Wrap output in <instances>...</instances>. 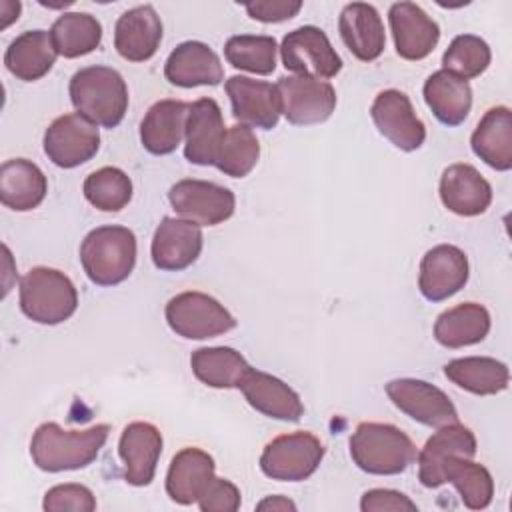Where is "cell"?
<instances>
[{
  "label": "cell",
  "mask_w": 512,
  "mask_h": 512,
  "mask_svg": "<svg viewBox=\"0 0 512 512\" xmlns=\"http://www.w3.org/2000/svg\"><path fill=\"white\" fill-rule=\"evenodd\" d=\"M108 434V424H96L84 430H64L56 422H44L32 434L30 456L44 472L80 470L98 458Z\"/></svg>",
  "instance_id": "cell-1"
},
{
  "label": "cell",
  "mask_w": 512,
  "mask_h": 512,
  "mask_svg": "<svg viewBox=\"0 0 512 512\" xmlns=\"http://www.w3.org/2000/svg\"><path fill=\"white\" fill-rule=\"evenodd\" d=\"M68 94L76 112L96 126L116 128L128 110V86L110 66L80 68L70 78Z\"/></svg>",
  "instance_id": "cell-2"
},
{
  "label": "cell",
  "mask_w": 512,
  "mask_h": 512,
  "mask_svg": "<svg viewBox=\"0 0 512 512\" xmlns=\"http://www.w3.org/2000/svg\"><path fill=\"white\" fill-rule=\"evenodd\" d=\"M350 456L354 464L376 476L404 472L416 460L412 438L394 424L360 422L350 436Z\"/></svg>",
  "instance_id": "cell-3"
},
{
  "label": "cell",
  "mask_w": 512,
  "mask_h": 512,
  "mask_svg": "<svg viewBox=\"0 0 512 512\" xmlns=\"http://www.w3.org/2000/svg\"><path fill=\"white\" fill-rule=\"evenodd\" d=\"M80 262L90 282L116 286L124 282L136 264V236L126 226H98L80 244Z\"/></svg>",
  "instance_id": "cell-4"
},
{
  "label": "cell",
  "mask_w": 512,
  "mask_h": 512,
  "mask_svg": "<svg viewBox=\"0 0 512 512\" xmlns=\"http://www.w3.org/2000/svg\"><path fill=\"white\" fill-rule=\"evenodd\" d=\"M78 308V292L72 280L48 266H36L20 278V310L38 324L66 322Z\"/></svg>",
  "instance_id": "cell-5"
},
{
  "label": "cell",
  "mask_w": 512,
  "mask_h": 512,
  "mask_svg": "<svg viewBox=\"0 0 512 512\" xmlns=\"http://www.w3.org/2000/svg\"><path fill=\"white\" fill-rule=\"evenodd\" d=\"M172 332L188 340H206L236 328V318L216 298L188 290L172 296L164 308Z\"/></svg>",
  "instance_id": "cell-6"
},
{
  "label": "cell",
  "mask_w": 512,
  "mask_h": 512,
  "mask_svg": "<svg viewBox=\"0 0 512 512\" xmlns=\"http://www.w3.org/2000/svg\"><path fill=\"white\" fill-rule=\"evenodd\" d=\"M324 458V446L312 432L300 430L276 436L260 454V470L280 482L310 478Z\"/></svg>",
  "instance_id": "cell-7"
},
{
  "label": "cell",
  "mask_w": 512,
  "mask_h": 512,
  "mask_svg": "<svg viewBox=\"0 0 512 512\" xmlns=\"http://www.w3.org/2000/svg\"><path fill=\"white\" fill-rule=\"evenodd\" d=\"M286 70L310 78H334L342 70V58L318 26H300L288 32L280 44Z\"/></svg>",
  "instance_id": "cell-8"
},
{
  "label": "cell",
  "mask_w": 512,
  "mask_h": 512,
  "mask_svg": "<svg viewBox=\"0 0 512 512\" xmlns=\"http://www.w3.org/2000/svg\"><path fill=\"white\" fill-rule=\"evenodd\" d=\"M168 200L176 214L198 226H216L234 214V192L206 180L184 178L170 186Z\"/></svg>",
  "instance_id": "cell-9"
},
{
  "label": "cell",
  "mask_w": 512,
  "mask_h": 512,
  "mask_svg": "<svg viewBox=\"0 0 512 512\" xmlns=\"http://www.w3.org/2000/svg\"><path fill=\"white\" fill-rule=\"evenodd\" d=\"M282 114L290 124L308 126L328 120L336 108V90L330 82L310 76H282L276 82Z\"/></svg>",
  "instance_id": "cell-10"
},
{
  "label": "cell",
  "mask_w": 512,
  "mask_h": 512,
  "mask_svg": "<svg viewBox=\"0 0 512 512\" xmlns=\"http://www.w3.org/2000/svg\"><path fill=\"white\" fill-rule=\"evenodd\" d=\"M98 148V126L78 112L58 116L44 132V152L60 168H76L88 162Z\"/></svg>",
  "instance_id": "cell-11"
},
{
  "label": "cell",
  "mask_w": 512,
  "mask_h": 512,
  "mask_svg": "<svg viewBox=\"0 0 512 512\" xmlns=\"http://www.w3.org/2000/svg\"><path fill=\"white\" fill-rule=\"evenodd\" d=\"M386 394L400 412L424 426L440 428L458 422L456 406L448 394L430 382L396 378L386 384Z\"/></svg>",
  "instance_id": "cell-12"
},
{
  "label": "cell",
  "mask_w": 512,
  "mask_h": 512,
  "mask_svg": "<svg viewBox=\"0 0 512 512\" xmlns=\"http://www.w3.org/2000/svg\"><path fill=\"white\" fill-rule=\"evenodd\" d=\"M370 116L378 132L404 152L418 150L426 140L424 122L416 116L410 98L396 88L382 90L374 98Z\"/></svg>",
  "instance_id": "cell-13"
},
{
  "label": "cell",
  "mask_w": 512,
  "mask_h": 512,
  "mask_svg": "<svg viewBox=\"0 0 512 512\" xmlns=\"http://www.w3.org/2000/svg\"><path fill=\"white\" fill-rule=\"evenodd\" d=\"M468 274V256L454 244H438L422 256L418 290L426 300L442 302L464 288Z\"/></svg>",
  "instance_id": "cell-14"
},
{
  "label": "cell",
  "mask_w": 512,
  "mask_h": 512,
  "mask_svg": "<svg viewBox=\"0 0 512 512\" xmlns=\"http://www.w3.org/2000/svg\"><path fill=\"white\" fill-rule=\"evenodd\" d=\"M232 104V116L242 126L272 130L282 114L276 84L248 76H230L224 84Z\"/></svg>",
  "instance_id": "cell-15"
},
{
  "label": "cell",
  "mask_w": 512,
  "mask_h": 512,
  "mask_svg": "<svg viewBox=\"0 0 512 512\" xmlns=\"http://www.w3.org/2000/svg\"><path fill=\"white\" fill-rule=\"evenodd\" d=\"M202 244L204 238L198 224L166 216L154 230L150 256L158 270L180 272L198 260Z\"/></svg>",
  "instance_id": "cell-16"
},
{
  "label": "cell",
  "mask_w": 512,
  "mask_h": 512,
  "mask_svg": "<svg viewBox=\"0 0 512 512\" xmlns=\"http://www.w3.org/2000/svg\"><path fill=\"white\" fill-rule=\"evenodd\" d=\"M394 46L404 60L426 58L440 40V26L414 2H396L388 10Z\"/></svg>",
  "instance_id": "cell-17"
},
{
  "label": "cell",
  "mask_w": 512,
  "mask_h": 512,
  "mask_svg": "<svg viewBox=\"0 0 512 512\" xmlns=\"http://www.w3.org/2000/svg\"><path fill=\"white\" fill-rule=\"evenodd\" d=\"M118 454L124 462V480L132 486H148L162 454L160 430L150 422H130L120 434Z\"/></svg>",
  "instance_id": "cell-18"
},
{
  "label": "cell",
  "mask_w": 512,
  "mask_h": 512,
  "mask_svg": "<svg viewBox=\"0 0 512 512\" xmlns=\"http://www.w3.org/2000/svg\"><path fill=\"white\" fill-rule=\"evenodd\" d=\"M238 390L256 412L268 418L298 422L304 414V404L300 396L286 382L268 372L250 368L238 384Z\"/></svg>",
  "instance_id": "cell-19"
},
{
  "label": "cell",
  "mask_w": 512,
  "mask_h": 512,
  "mask_svg": "<svg viewBox=\"0 0 512 512\" xmlns=\"http://www.w3.org/2000/svg\"><path fill=\"white\" fill-rule=\"evenodd\" d=\"M440 200L458 216H480L492 202L490 182L472 164H452L440 176Z\"/></svg>",
  "instance_id": "cell-20"
},
{
  "label": "cell",
  "mask_w": 512,
  "mask_h": 512,
  "mask_svg": "<svg viewBox=\"0 0 512 512\" xmlns=\"http://www.w3.org/2000/svg\"><path fill=\"white\" fill-rule=\"evenodd\" d=\"M452 454L464 458H474L476 454V436L460 422L440 426L416 454L420 484L426 488L442 486V462Z\"/></svg>",
  "instance_id": "cell-21"
},
{
  "label": "cell",
  "mask_w": 512,
  "mask_h": 512,
  "mask_svg": "<svg viewBox=\"0 0 512 512\" xmlns=\"http://www.w3.org/2000/svg\"><path fill=\"white\" fill-rule=\"evenodd\" d=\"M162 42V20L154 6L142 4L126 10L114 26V48L130 62L150 60Z\"/></svg>",
  "instance_id": "cell-22"
},
{
  "label": "cell",
  "mask_w": 512,
  "mask_h": 512,
  "mask_svg": "<svg viewBox=\"0 0 512 512\" xmlns=\"http://www.w3.org/2000/svg\"><path fill=\"white\" fill-rule=\"evenodd\" d=\"M164 76L180 88L216 86L224 78L218 54L204 42L186 40L178 44L164 64Z\"/></svg>",
  "instance_id": "cell-23"
},
{
  "label": "cell",
  "mask_w": 512,
  "mask_h": 512,
  "mask_svg": "<svg viewBox=\"0 0 512 512\" xmlns=\"http://www.w3.org/2000/svg\"><path fill=\"white\" fill-rule=\"evenodd\" d=\"M224 134V118L218 102L214 98L192 102L186 120V160L198 166H214Z\"/></svg>",
  "instance_id": "cell-24"
},
{
  "label": "cell",
  "mask_w": 512,
  "mask_h": 512,
  "mask_svg": "<svg viewBox=\"0 0 512 512\" xmlns=\"http://www.w3.org/2000/svg\"><path fill=\"white\" fill-rule=\"evenodd\" d=\"M190 104L184 100H158L154 102L140 122V142L156 156L172 154L186 136Z\"/></svg>",
  "instance_id": "cell-25"
},
{
  "label": "cell",
  "mask_w": 512,
  "mask_h": 512,
  "mask_svg": "<svg viewBox=\"0 0 512 512\" xmlns=\"http://www.w3.org/2000/svg\"><path fill=\"white\" fill-rule=\"evenodd\" d=\"M338 30L346 48L362 62H372L384 52V24L372 4H346L338 18Z\"/></svg>",
  "instance_id": "cell-26"
},
{
  "label": "cell",
  "mask_w": 512,
  "mask_h": 512,
  "mask_svg": "<svg viewBox=\"0 0 512 512\" xmlns=\"http://www.w3.org/2000/svg\"><path fill=\"white\" fill-rule=\"evenodd\" d=\"M214 468V458L208 452L194 446L182 448L168 466L166 494L182 506L198 502L214 478Z\"/></svg>",
  "instance_id": "cell-27"
},
{
  "label": "cell",
  "mask_w": 512,
  "mask_h": 512,
  "mask_svg": "<svg viewBox=\"0 0 512 512\" xmlns=\"http://www.w3.org/2000/svg\"><path fill=\"white\" fill-rule=\"evenodd\" d=\"M470 146L474 154L498 172L512 168V112L508 106H494L476 124Z\"/></svg>",
  "instance_id": "cell-28"
},
{
  "label": "cell",
  "mask_w": 512,
  "mask_h": 512,
  "mask_svg": "<svg viewBox=\"0 0 512 512\" xmlns=\"http://www.w3.org/2000/svg\"><path fill=\"white\" fill-rule=\"evenodd\" d=\"M48 192L44 172L26 158H12L0 166V202L16 212H28L42 204Z\"/></svg>",
  "instance_id": "cell-29"
},
{
  "label": "cell",
  "mask_w": 512,
  "mask_h": 512,
  "mask_svg": "<svg viewBox=\"0 0 512 512\" xmlns=\"http://www.w3.org/2000/svg\"><path fill=\"white\" fill-rule=\"evenodd\" d=\"M56 56L58 52L50 32L28 30L10 42L4 54V64L18 80L34 82L52 70Z\"/></svg>",
  "instance_id": "cell-30"
},
{
  "label": "cell",
  "mask_w": 512,
  "mask_h": 512,
  "mask_svg": "<svg viewBox=\"0 0 512 512\" xmlns=\"http://www.w3.org/2000/svg\"><path fill=\"white\" fill-rule=\"evenodd\" d=\"M424 102L434 118L446 126L462 124L472 108V88L448 70H436L424 82Z\"/></svg>",
  "instance_id": "cell-31"
},
{
  "label": "cell",
  "mask_w": 512,
  "mask_h": 512,
  "mask_svg": "<svg viewBox=\"0 0 512 512\" xmlns=\"http://www.w3.org/2000/svg\"><path fill=\"white\" fill-rule=\"evenodd\" d=\"M490 312L478 302H462L444 310L434 322V338L446 348L482 342L490 332Z\"/></svg>",
  "instance_id": "cell-32"
},
{
  "label": "cell",
  "mask_w": 512,
  "mask_h": 512,
  "mask_svg": "<svg viewBox=\"0 0 512 512\" xmlns=\"http://www.w3.org/2000/svg\"><path fill=\"white\" fill-rule=\"evenodd\" d=\"M444 374L452 384L476 396L500 394L510 382L508 366L490 356L454 358L444 366Z\"/></svg>",
  "instance_id": "cell-33"
},
{
  "label": "cell",
  "mask_w": 512,
  "mask_h": 512,
  "mask_svg": "<svg viewBox=\"0 0 512 512\" xmlns=\"http://www.w3.org/2000/svg\"><path fill=\"white\" fill-rule=\"evenodd\" d=\"M190 368L194 376L210 388H238L252 366L230 346H210L192 352Z\"/></svg>",
  "instance_id": "cell-34"
},
{
  "label": "cell",
  "mask_w": 512,
  "mask_h": 512,
  "mask_svg": "<svg viewBox=\"0 0 512 512\" xmlns=\"http://www.w3.org/2000/svg\"><path fill=\"white\" fill-rule=\"evenodd\" d=\"M442 478L444 484L450 482L458 490L466 508L484 510L490 506L494 496V480L486 466L474 462L472 458L452 454L442 462Z\"/></svg>",
  "instance_id": "cell-35"
},
{
  "label": "cell",
  "mask_w": 512,
  "mask_h": 512,
  "mask_svg": "<svg viewBox=\"0 0 512 512\" xmlns=\"http://www.w3.org/2000/svg\"><path fill=\"white\" fill-rule=\"evenodd\" d=\"M54 48L64 58H80L102 42V24L88 12H64L50 28Z\"/></svg>",
  "instance_id": "cell-36"
},
{
  "label": "cell",
  "mask_w": 512,
  "mask_h": 512,
  "mask_svg": "<svg viewBox=\"0 0 512 512\" xmlns=\"http://www.w3.org/2000/svg\"><path fill=\"white\" fill-rule=\"evenodd\" d=\"M276 50V40L264 34H238L230 36L224 44V56L228 64L260 76L274 72Z\"/></svg>",
  "instance_id": "cell-37"
},
{
  "label": "cell",
  "mask_w": 512,
  "mask_h": 512,
  "mask_svg": "<svg viewBox=\"0 0 512 512\" xmlns=\"http://www.w3.org/2000/svg\"><path fill=\"white\" fill-rule=\"evenodd\" d=\"M260 158V144L256 134L242 124L226 128L214 166L232 178L248 176Z\"/></svg>",
  "instance_id": "cell-38"
},
{
  "label": "cell",
  "mask_w": 512,
  "mask_h": 512,
  "mask_svg": "<svg viewBox=\"0 0 512 512\" xmlns=\"http://www.w3.org/2000/svg\"><path fill=\"white\" fill-rule=\"evenodd\" d=\"M82 192L94 208L102 212H118L132 200V180L124 170L104 166L86 176Z\"/></svg>",
  "instance_id": "cell-39"
},
{
  "label": "cell",
  "mask_w": 512,
  "mask_h": 512,
  "mask_svg": "<svg viewBox=\"0 0 512 512\" xmlns=\"http://www.w3.org/2000/svg\"><path fill=\"white\" fill-rule=\"evenodd\" d=\"M490 60V46L480 36L460 34L448 44L446 52L442 54V70H448L468 82L470 78L480 76L488 68Z\"/></svg>",
  "instance_id": "cell-40"
},
{
  "label": "cell",
  "mask_w": 512,
  "mask_h": 512,
  "mask_svg": "<svg viewBox=\"0 0 512 512\" xmlns=\"http://www.w3.org/2000/svg\"><path fill=\"white\" fill-rule=\"evenodd\" d=\"M42 508L46 512H92L96 510V498L92 490L82 484H58L44 494Z\"/></svg>",
  "instance_id": "cell-41"
},
{
  "label": "cell",
  "mask_w": 512,
  "mask_h": 512,
  "mask_svg": "<svg viewBox=\"0 0 512 512\" xmlns=\"http://www.w3.org/2000/svg\"><path fill=\"white\" fill-rule=\"evenodd\" d=\"M240 490L226 478H212L204 494L198 498L202 512H236L240 508Z\"/></svg>",
  "instance_id": "cell-42"
},
{
  "label": "cell",
  "mask_w": 512,
  "mask_h": 512,
  "mask_svg": "<svg viewBox=\"0 0 512 512\" xmlns=\"http://www.w3.org/2000/svg\"><path fill=\"white\" fill-rule=\"evenodd\" d=\"M362 512H382V510H394V512H416L418 506L402 492L390 490V488H372L362 494L360 500Z\"/></svg>",
  "instance_id": "cell-43"
},
{
  "label": "cell",
  "mask_w": 512,
  "mask_h": 512,
  "mask_svg": "<svg viewBox=\"0 0 512 512\" xmlns=\"http://www.w3.org/2000/svg\"><path fill=\"white\" fill-rule=\"evenodd\" d=\"M244 8L252 20L274 24V22H284L294 18L300 12L302 2L300 0H256V2H248Z\"/></svg>",
  "instance_id": "cell-44"
},
{
  "label": "cell",
  "mask_w": 512,
  "mask_h": 512,
  "mask_svg": "<svg viewBox=\"0 0 512 512\" xmlns=\"http://www.w3.org/2000/svg\"><path fill=\"white\" fill-rule=\"evenodd\" d=\"M256 510H272V512H276V510H280V512L292 510L294 512L296 504L292 500H288L286 496H266L264 500H260L256 504Z\"/></svg>",
  "instance_id": "cell-45"
}]
</instances>
